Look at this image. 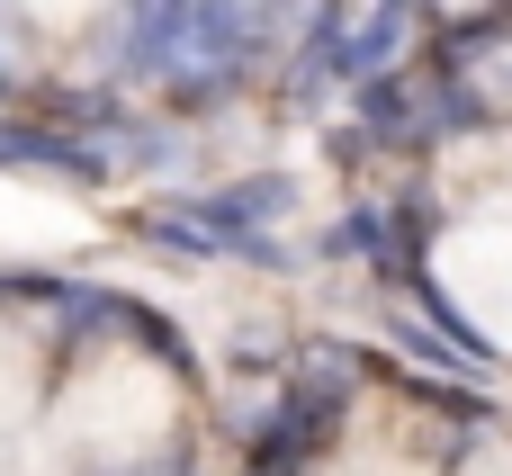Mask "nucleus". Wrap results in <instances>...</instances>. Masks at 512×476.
I'll return each instance as SVG.
<instances>
[{"mask_svg": "<svg viewBox=\"0 0 512 476\" xmlns=\"http://www.w3.org/2000/svg\"><path fill=\"white\" fill-rule=\"evenodd\" d=\"M405 27H414V0H378V9L360 18V36L342 45V63H333V72H342V81H378V72H387V54L405 45Z\"/></svg>", "mask_w": 512, "mask_h": 476, "instance_id": "7ed1b4c3", "label": "nucleus"}, {"mask_svg": "<svg viewBox=\"0 0 512 476\" xmlns=\"http://www.w3.org/2000/svg\"><path fill=\"white\" fill-rule=\"evenodd\" d=\"M387 216H342V234H333V252H360V261H378L387 252V234H378Z\"/></svg>", "mask_w": 512, "mask_h": 476, "instance_id": "39448f33", "label": "nucleus"}, {"mask_svg": "<svg viewBox=\"0 0 512 476\" xmlns=\"http://www.w3.org/2000/svg\"><path fill=\"white\" fill-rule=\"evenodd\" d=\"M423 9L450 27V63L477 45H504V0H423Z\"/></svg>", "mask_w": 512, "mask_h": 476, "instance_id": "20e7f679", "label": "nucleus"}, {"mask_svg": "<svg viewBox=\"0 0 512 476\" xmlns=\"http://www.w3.org/2000/svg\"><path fill=\"white\" fill-rule=\"evenodd\" d=\"M0 90H9V63H0Z\"/></svg>", "mask_w": 512, "mask_h": 476, "instance_id": "423d86ee", "label": "nucleus"}, {"mask_svg": "<svg viewBox=\"0 0 512 476\" xmlns=\"http://www.w3.org/2000/svg\"><path fill=\"white\" fill-rule=\"evenodd\" d=\"M270 216H288V180H243L225 198H180L153 216L162 243H189V252H234V261H279V243L261 234Z\"/></svg>", "mask_w": 512, "mask_h": 476, "instance_id": "f257e3e1", "label": "nucleus"}, {"mask_svg": "<svg viewBox=\"0 0 512 476\" xmlns=\"http://www.w3.org/2000/svg\"><path fill=\"white\" fill-rule=\"evenodd\" d=\"M342 396H351V369H342L333 351H315V369L288 378V396H279V414H270V432H261V450H252V476H297L324 450V432L342 423Z\"/></svg>", "mask_w": 512, "mask_h": 476, "instance_id": "f03ea898", "label": "nucleus"}]
</instances>
